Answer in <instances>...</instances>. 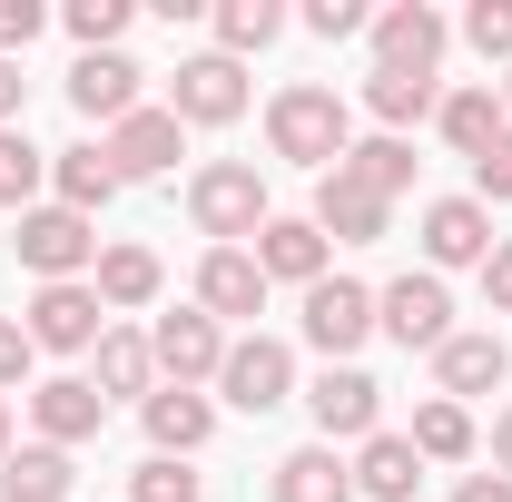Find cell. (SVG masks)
<instances>
[{
    "mask_svg": "<svg viewBox=\"0 0 512 502\" xmlns=\"http://www.w3.org/2000/svg\"><path fill=\"white\" fill-rule=\"evenodd\" d=\"M266 148L325 178V168H345V148H355V109H345L325 79H296V89L266 99Z\"/></svg>",
    "mask_w": 512,
    "mask_h": 502,
    "instance_id": "cell-1",
    "label": "cell"
},
{
    "mask_svg": "<svg viewBox=\"0 0 512 502\" xmlns=\"http://www.w3.org/2000/svg\"><path fill=\"white\" fill-rule=\"evenodd\" d=\"M188 217H197V237H217V247H256V227L276 217L256 158H207L188 178Z\"/></svg>",
    "mask_w": 512,
    "mask_h": 502,
    "instance_id": "cell-2",
    "label": "cell"
},
{
    "mask_svg": "<svg viewBox=\"0 0 512 502\" xmlns=\"http://www.w3.org/2000/svg\"><path fill=\"white\" fill-rule=\"evenodd\" d=\"M296 325H306V345H316L325 365H355V355L375 345V286H355V276H316Z\"/></svg>",
    "mask_w": 512,
    "mask_h": 502,
    "instance_id": "cell-3",
    "label": "cell"
},
{
    "mask_svg": "<svg viewBox=\"0 0 512 502\" xmlns=\"http://www.w3.org/2000/svg\"><path fill=\"white\" fill-rule=\"evenodd\" d=\"M20 266L40 276V286H69V276H89L99 266V217H79V207H30L20 217Z\"/></svg>",
    "mask_w": 512,
    "mask_h": 502,
    "instance_id": "cell-4",
    "label": "cell"
},
{
    "mask_svg": "<svg viewBox=\"0 0 512 502\" xmlns=\"http://www.w3.org/2000/svg\"><path fill=\"white\" fill-rule=\"evenodd\" d=\"M20 325H30V345H40V355H99L109 306H99V286H89V276H69V286H40Z\"/></svg>",
    "mask_w": 512,
    "mask_h": 502,
    "instance_id": "cell-5",
    "label": "cell"
},
{
    "mask_svg": "<svg viewBox=\"0 0 512 502\" xmlns=\"http://www.w3.org/2000/svg\"><path fill=\"white\" fill-rule=\"evenodd\" d=\"M148 355H158V384H217V365H227V325L207 306H178V315H158L148 325Z\"/></svg>",
    "mask_w": 512,
    "mask_h": 502,
    "instance_id": "cell-6",
    "label": "cell"
},
{
    "mask_svg": "<svg viewBox=\"0 0 512 502\" xmlns=\"http://www.w3.org/2000/svg\"><path fill=\"white\" fill-rule=\"evenodd\" d=\"M237 109H247V60H227V50L178 60V79H168V119L178 128H227Z\"/></svg>",
    "mask_w": 512,
    "mask_h": 502,
    "instance_id": "cell-7",
    "label": "cell"
},
{
    "mask_svg": "<svg viewBox=\"0 0 512 502\" xmlns=\"http://www.w3.org/2000/svg\"><path fill=\"white\" fill-rule=\"evenodd\" d=\"M375 335H394L404 355H434V345L453 335L444 276H394V286H375Z\"/></svg>",
    "mask_w": 512,
    "mask_h": 502,
    "instance_id": "cell-8",
    "label": "cell"
},
{
    "mask_svg": "<svg viewBox=\"0 0 512 502\" xmlns=\"http://www.w3.org/2000/svg\"><path fill=\"white\" fill-rule=\"evenodd\" d=\"M306 414H316L325 443H365V434H384V384L365 375V365H325V375L306 384Z\"/></svg>",
    "mask_w": 512,
    "mask_h": 502,
    "instance_id": "cell-9",
    "label": "cell"
},
{
    "mask_svg": "<svg viewBox=\"0 0 512 502\" xmlns=\"http://www.w3.org/2000/svg\"><path fill=\"white\" fill-rule=\"evenodd\" d=\"M217 394H227L237 414H276V404L296 394V355H286L276 335H237L227 365H217Z\"/></svg>",
    "mask_w": 512,
    "mask_h": 502,
    "instance_id": "cell-10",
    "label": "cell"
},
{
    "mask_svg": "<svg viewBox=\"0 0 512 502\" xmlns=\"http://www.w3.org/2000/svg\"><path fill=\"white\" fill-rule=\"evenodd\" d=\"M306 217H316V237H325V247H375L384 227H394V197H375L365 178H345V168H325V178H316V207H306Z\"/></svg>",
    "mask_w": 512,
    "mask_h": 502,
    "instance_id": "cell-11",
    "label": "cell"
},
{
    "mask_svg": "<svg viewBox=\"0 0 512 502\" xmlns=\"http://www.w3.org/2000/svg\"><path fill=\"white\" fill-rule=\"evenodd\" d=\"M138 79H148V69L128 60V50H79V60H69V109H79L89 128H119L128 109H148Z\"/></svg>",
    "mask_w": 512,
    "mask_h": 502,
    "instance_id": "cell-12",
    "label": "cell"
},
{
    "mask_svg": "<svg viewBox=\"0 0 512 502\" xmlns=\"http://www.w3.org/2000/svg\"><path fill=\"white\" fill-rule=\"evenodd\" d=\"M493 247H503V237H493V207H483V197H434V207H424V276L483 266Z\"/></svg>",
    "mask_w": 512,
    "mask_h": 502,
    "instance_id": "cell-13",
    "label": "cell"
},
{
    "mask_svg": "<svg viewBox=\"0 0 512 502\" xmlns=\"http://www.w3.org/2000/svg\"><path fill=\"white\" fill-rule=\"evenodd\" d=\"M99 148H109V168H119V188H128V178H168V168H178V148H188V128L168 119V109H128Z\"/></svg>",
    "mask_w": 512,
    "mask_h": 502,
    "instance_id": "cell-14",
    "label": "cell"
},
{
    "mask_svg": "<svg viewBox=\"0 0 512 502\" xmlns=\"http://www.w3.org/2000/svg\"><path fill=\"white\" fill-rule=\"evenodd\" d=\"M444 10H424V0H394V10H375V69H424L434 79V60H444Z\"/></svg>",
    "mask_w": 512,
    "mask_h": 502,
    "instance_id": "cell-15",
    "label": "cell"
},
{
    "mask_svg": "<svg viewBox=\"0 0 512 502\" xmlns=\"http://www.w3.org/2000/svg\"><path fill=\"white\" fill-rule=\"evenodd\" d=\"M30 424H40V443H89L99 424H109V404H99V384L89 375H50V384H30Z\"/></svg>",
    "mask_w": 512,
    "mask_h": 502,
    "instance_id": "cell-16",
    "label": "cell"
},
{
    "mask_svg": "<svg viewBox=\"0 0 512 502\" xmlns=\"http://www.w3.org/2000/svg\"><path fill=\"white\" fill-rule=\"evenodd\" d=\"M503 375H512L503 335H444V345H434V394H444V404H473V394H493Z\"/></svg>",
    "mask_w": 512,
    "mask_h": 502,
    "instance_id": "cell-17",
    "label": "cell"
},
{
    "mask_svg": "<svg viewBox=\"0 0 512 502\" xmlns=\"http://www.w3.org/2000/svg\"><path fill=\"white\" fill-rule=\"evenodd\" d=\"M247 256H256V276H266V286H316V276H325V237H316V217H266Z\"/></svg>",
    "mask_w": 512,
    "mask_h": 502,
    "instance_id": "cell-18",
    "label": "cell"
},
{
    "mask_svg": "<svg viewBox=\"0 0 512 502\" xmlns=\"http://www.w3.org/2000/svg\"><path fill=\"white\" fill-rule=\"evenodd\" d=\"M138 424H148V443H158L168 463H188L197 443L217 434V404H207V394H188V384H158V394L138 404Z\"/></svg>",
    "mask_w": 512,
    "mask_h": 502,
    "instance_id": "cell-19",
    "label": "cell"
},
{
    "mask_svg": "<svg viewBox=\"0 0 512 502\" xmlns=\"http://www.w3.org/2000/svg\"><path fill=\"white\" fill-rule=\"evenodd\" d=\"M434 128H444V148L453 158H483V148H493V138H503V89H493V79H463V89H444V109H434Z\"/></svg>",
    "mask_w": 512,
    "mask_h": 502,
    "instance_id": "cell-20",
    "label": "cell"
},
{
    "mask_svg": "<svg viewBox=\"0 0 512 502\" xmlns=\"http://www.w3.org/2000/svg\"><path fill=\"white\" fill-rule=\"evenodd\" d=\"M197 306L217 315V325L266 315V276H256V256L247 247H207V266H197Z\"/></svg>",
    "mask_w": 512,
    "mask_h": 502,
    "instance_id": "cell-21",
    "label": "cell"
},
{
    "mask_svg": "<svg viewBox=\"0 0 512 502\" xmlns=\"http://www.w3.org/2000/svg\"><path fill=\"white\" fill-rule=\"evenodd\" d=\"M266 502H355V463H345L335 443H306V453H286V463H276Z\"/></svg>",
    "mask_w": 512,
    "mask_h": 502,
    "instance_id": "cell-22",
    "label": "cell"
},
{
    "mask_svg": "<svg viewBox=\"0 0 512 502\" xmlns=\"http://www.w3.org/2000/svg\"><path fill=\"white\" fill-rule=\"evenodd\" d=\"M89 384H99V404H119V394H158V355H148V335L138 325H109L99 335V365H89Z\"/></svg>",
    "mask_w": 512,
    "mask_h": 502,
    "instance_id": "cell-23",
    "label": "cell"
},
{
    "mask_svg": "<svg viewBox=\"0 0 512 502\" xmlns=\"http://www.w3.org/2000/svg\"><path fill=\"white\" fill-rule=\"evenodd\" d=\"M89 286H99V306H109V315H138V306H158L168 266H158L148 247H99V266H89Z\"/></svg>",
    "mask_w": 512,
    "mask_h": 502,
    "instance_id": "cell-24",
    "label": "cell"
},
{
    "mask_svg": "<svg viewBox=\"0 0 512 502\" xmlns=\"http://www.w3.org/2000/svg\"><path fill=\"white\" fill-rule=\"evenodd\" d=\"M414 483H424V453L404 434H365L355 443V493L365 502H414Z\"/></svg>",
    "mask_w": 512,
    "mask_h": 502,
    "instance_id": "cell-25",
    "label": "cell"
},
{
    "mask_svg": "<svg viewBox=\"0 0 512 502\" xmlns=\"http://www.w3.org/2000/svg\"><path fill=\"white\" fill-rule=\"evenodd\" d=\"M50 188H60V207L99 217V207L119 197V168H109V148H99V138H79V148H50Z\"/></svg>",
    "mask_w": 512,
    "mask_h": 502,
    "instance_id": "cell-26",
    "label": "cell"
},
{
    "mask_svg": "<svg viewBox=\"0 0 512 502\" xmlns=\"http://www.w3.org/2000/svg\"><path fill=\"white\" fill-rule=\"evenodd\" d=\"M69 483H79V463L60 443H10V463H0V502H69Z\"/></svg>",
    "mask_w": 512,
    "mask_h": 502,
    "instance_id": "cell-27",
    "label": "cell"
},
{
    "mask_svg": "<svg viewBox=\"0 0 512 502\" xmlns=\"http://www.w3.org/2000/svg\"><path fill=\"white\" fill-rule=\"evenodd\" d=\"M365 109H375L384 138H404L414 119H434V109H444V89H434L424 69H375V79H365Z\"/></svg>",
    "mask_w": 512,
    "mask_h": 502,
    "instance_id": "cell-28",
    "label": "cell"
},
{
    "mask_svg": "<svg viewBox=\"0 0 512 502\" xmlns=\"http://www.w3.org/2000/svg\"><path fill=\"white\" fill-rule=\"evenodd\" d=\"M345 178H365L375 197H404L414 188V138H384V128L355 138V148H345Z\"/></svg>",
    "mask_w": 512,
    "mask_h": 502,
    "instance_id": "cell-29",
    "label": "cell"
},
{
    "mask_svg": "<svg viewBox=\"0 0 512 502\" xmlns=\"http://www.w3.org/2000/svg\"><path fill=\"white\" fill-rule=\"evenodd\" d=\"M404 443H414L424 463H463V453H473V414L434 394V404H414V434H404Z\"/></svg>",
    "mask_w": 512,
    "mask_h": 502,
    "instance_id": "cell-30",
    "label": "cell"
},
{
    "mask_svg": "<svg viewBox=\"0 0 512 502\" xmlns=\"http://www.w3.org/2000/svg\"><path fill=\"white\" fill-rule=\"evenodd\" d=\"M40 188H50V148H30V128H0V207L30 217Z\"/></svg>",
    "mask_w": 512,
    "mask_h": 502,
    "instance_id": "cell-31",
    "label": "cell"
},
{
    "mask_svg": "<svg viewBox=\"0 0 512 502\" xmlns=\"http://www.w3.org/2000/svg\"><path fill=\"white\" fill-rule=\"evenodd\" d=\"M276 30H286V10H276V0H217V50H227V60L266 50Z\"/></svg>",
    "mask_w": 512,
    "mask_h": 502,
    "instance_id": "cell-32",
    "label": "cell"
},
{
    "mask_svg": "<svg viewBox=\"0 0 512 502\" xmlns=\"http://www.w3.org/2000/svg\"><path fill=\"white\" fill-rule=\"evenodd\" d=\"M60 20H69V40H79V50H119V30H128V0H69Z\"/></svg>",
    "mask_w": 512,
    "mask_h": 502,
    "instance_id": "cell-33",
    "label": "cell"
},
{
    "mask_svg": "<svg viewBox=\"0 0 512 502\" xmlns=\"http://www.w3.org/2000/svg\"><path fill=\"white\" fill-rule=\"evenodd\" d=\"M463 40L493 69H512V0H473V10H463Z\"/></svg>",
    "mask_w": 512,
    "mask_h": 502,
    "instance_id": "cell-34",
    "label": "cell"
},
{
    "mask_svg": "<svg viewBox=\"0 0 512 502\" xmlns=\"http://www.w3.org/2000/svg\"><path fill=\"white\" fill-rule=\"evenodd\" d=\"M128 502H197V473L168 463V453H148V463L128 473Z\"/></svg>",
    "mask_w": 512,
    "mask_h": 502,
    "instance_id": "cell-35",
    "label": "cell"
},
{
    "mask_svg": "<svg viewBox=\"0 0 512 502\" xmlns=\"http://www.w3.org/2000/svg\"><path fill=\"white\" fill-rule=\"evenodd\" d=\"M473 197H483V207H512V128L473 158Z\"/></svg>",
    "mask_w": 512,
    "mask_h": 502,
    "instance_id": "cell-36",
    "label": "cell"
},
{
    "mask_svg": "<svg viewBox=\"0 0 512 502\" xmlns=\"http://www.w3.org/2000/svg\"><path fill=\"white\" fill-rule=\"evenodd\" d=\"M306 30L316 40H355V30H375V10L365 0H306Z\"/></svg>",
    "mask_w": 512,
    "mask_h": 502,
    "instance_id": "cell-37",
    "label": "cell"
},
{
    "mask_svg": "<svg viewBox=\"0 0 512 502\" xmlns=\"http://www.w3.org/2000/svg\"><path fill=\"white\" fill-rule=\"evenodd\" d=\"M40 30H50V10H40V0H0V60H20Z\"/></svg>",
    "mask_w": 512,
    "mask_h": 502,
    "instance_id": "cell-38",
    "label": "cell"
},
{
    "mask_svg": "<svg viewBox=\"0 0 512 502\" xmlns=\"http://www.w3.org/2000/svg\"><path fill=\"white\" fill-rule=\"evenodd\" d=\"M30 355H40V345H30V325H20V315H0V394H10V384H30Z\"/></svg>",
    "mask_w": 512,
    "mask_h": 502,
    "instance_id": "cell-39",
    "label": "cell"
},
{
    "mask_svg": "<svg viewBox=\"0 0 512 502\" xmlns=\"http://www.w3.org/2000/svg\"><path fill=\"white\" fill-rule=\"evenodd\" d=\"M483 296H493V315H512V237L483 256Z\"/></svg>",
    "mask_w": 512,
    "mask_h": 502,
    "instance_id": "cell-40",
    "label": "cell"
},
{
    "mask_svg": "<svg viewBox=\"0 0 512 502\" xmlns=\"http://www.w3.org/2000/svg\"><path fill=\"white\" fill-rule=\"evenodd\" d=\"M20 109H30V79H20V60H0V128H20Z\"/></svg>",
    "mask_w": 512,
    "mask_h": 502,
    "instance_id": "cell-41",
    "label": "cell"
},
{
    "mask_svg": "<svg viewBox=\"0 0 512 502\" xmlns=\"http://www.w3.org/2000/svg\"><path fill=\"white\" fill-rule=\"evenodd\" d=\"M453 502H512V483H503V473H463V483H453Z\"/></svg>",
    "mask_w": 512,
    "mask_h": 502,
    "instance_id": "cell-42",
    "label": "cell"
},
{
    "mask_svg": "<svg viewBox=\"0 0 512 502\" xmlns=\"http://www.w3.org/2000/svg\"><path fill=\"white\" fill-rule=\"evenodd\" d=\"M493 473H503V483H512V404H503V414H493Z\"/></svg>",
    "mask_w": 512,
    "mask_h": 502,
    "instance_id": "cell-43",
    "label": "cell"
},
{
    "mask_svg": "<svg viewBox=\"0 0 512 502\" xmlns=\"http://www.w3.org/2000/svg\"><path fill=\"white\" fill-rule=\"evenodd\" d=\"M0 463H10V394H0Z\"/></svg>",
    "mask_w": 512,
    "mask_h": 502,
    "instance_id": "cell-44",
    "label": "cell"
},
{
    "mask_svg": "<svg viewBox=\"0 0 512 502\" xmlns=\"http://www.w3.org/2000/svg\"><path fill=\"white\" fill-rule=\"evenodd\" d=\"M493 89H503V119H512V69H503V79H493Z\"/></svg>",
    "mask_w": 512,
    "mask_h": 502,
    "instance_id": "cell-45",
    "label": "cell"
}]
</instances>
